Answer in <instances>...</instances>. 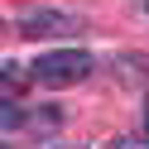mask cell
<instances>
[{"label": "cell", "mask_w": 149, "mask_h": 149, "mask_svg": "<svg viewBox=\"0 0 149 149\" xmlns=\"http://www.w3.org/2000/svg\"><path fill=\"white\" fill-rule=\"evenodd\" d=\"M144 125H149V106H144Z\"/></svg>", "instance_id": "3"}, {"label": "cell", "mask_w": 149, "mask_h": 149, "mask_svg": "<svg viewBox=\"0 0 149 149\" xmlns=\"http://www.w3.org/2000/svg\"><path fill=\"white\" fill-rule=\"evenodd\" d=\"M91 53L82 48H58V53H43L39 63H34V82L39 87H77L82 77L91 72Z\"/></svg>", "instance_id": "1"}, {"label": "cell", "mask_w": 149, "mask_h": 149, "mask_svg": "<svg viewBox=\"0 0 149 149\" xmlns=\"http://www.w3.org/2000/svg\"><path fill=\"white\" fill-rule=\"evenodd\" d=\"M19 29L29 39H72V34H82V19L68 10H34V15H24Z\"/></svg>", "instance_id": "2"}, {"label": "cell", "mask_w": 149, "mask_h": 149, "mask_svg": "<svg viewBox=\"0 0 149 149\" xmlns=\"http://www.w3.org/2000/svg\"><path fill=\"white\" fill-rule=\"evenodd\" d=\"M144 10H149V0H144Z\"/></svg>", "instance_id": "4"}]
</instances>
